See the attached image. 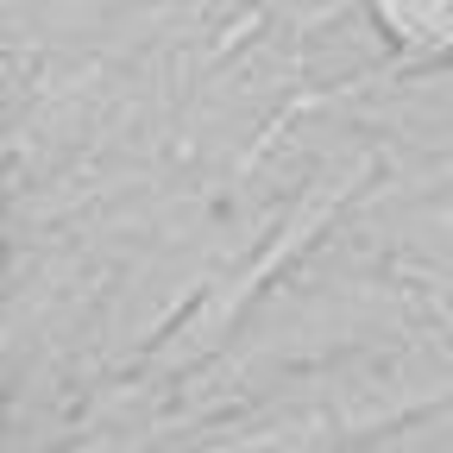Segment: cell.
Instances as JSON below:
<instances>
[{"instance_id": "cell-1", "label": "cell", "mask_w": 453, "mask_h": 453, "mask_svg": "<svg viewBox=\"0 0 453 453\" xmlns=\"http://www.w3.org/2000/svg\"><path fill=\"white\" fill-rule=\"evenodd\" d=\"M378 19L396 44H453V0H378Z\"/></svg>"}]
</instances>
